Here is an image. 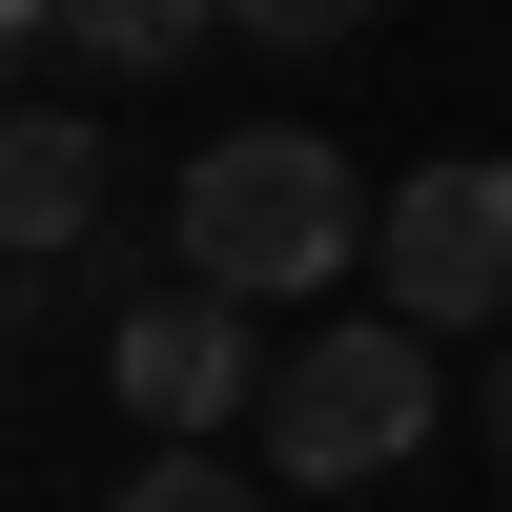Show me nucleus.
Masks as SVG:
<instances>
[{
	"label": "nucleus",
	"instance_id": "nucleus-1",
	"mask_svg": "<svg viewBox=\"0 0 512 512\" xmlns=\"http://www.w3.org/2000/svg\"><path fill=\"white\" fill-rule=\"evenodd\" d=\"M369 226H390V205H369L308 123H226V144L185 164V226H164V246H185L205 287H246V308H287V287H349Z\"/></svg>",
	"mask_w": 512,
	"mask_h": 512
},
{
	"label": "nucleus",
	"instance_id": "nucleus-2",
	"mask_svg": "<svg viewBox=\"0 0 512 512\" xmlns=\"http://www.w3.org/2000/svg\"><path fill=\"white\" fill-rule=\"evenodd\" d=\"M410 431H431V328H410V308L287 328V369H267V451H287V492H369Z\"/></svg>",
	"mask_w": 512,
	"mask_h": 512
},
{
	"label": "nucleus",
	"instance_id": "nucleus-3",
	"mask_svg": "<svg viewBox=\"0 0 512 512\" xmlns=\"http://www.w3.org/2000/svg\"><path fill=\"white\" fill-rule=\"evenodd\" d=\"M103 390H123V431L205 451L226 410H267V308H246V287H205V267L123 287V308H103Z\"/></svg>",
	"mask_w": 512,
	"mask_h": 512
},
{
	"label": "nucleus",
	"instance_id": "nucleus-4",
	"mask_svg": "<svg viewBox=\"0 0 512 512\" xmlns=\"http://www.w3.org/2000/svg\"><path fill=\"white\" fill-rule=\"evenodd\" d=\"M369 308H410V328H492L512 308V164H410L390 226H369Z\"/></svg>",
	"mask_w": 512,
	"mask_h": 512
},
{
	"label": "nucleus",
	"instance_id": "nucleus-5",
	"mask_svg": "<svg viewBox=\"0 0 512 512\" xmlns=\"http://www.w3.org/2000/svg\"><path fill=\"white\" fill-rule=\"evenodd\" d=\"M82 226H103V123L21 103L0 123V246H21V287H82Z\"/></svg>",
	"mask_w": 512,
	"mask_h": 512
},
{
	"label": "nucleus",
	"instance_id": "nucleus-6",
	"mask_svg": "<svg viewBox=\"0 0 512 512\" xmlns=\"http://www.w3.org/2000/svg\"><path fill=\"white\" fill-rule=\"evenodd\" d=\"M226 41V0H21V62H103V82H164Z\"/></svg>",
	"mask_w": 512,
	"mask_h": 512
},
{
	"label": "nucleus",
	"instance_id": "nucleus-7",
	"mask_svg": "<svg viewBox=\"0 0 512 512\" xmlns=\"http://www.w3.org/2000/svg\"><path fill=\"white\" fill-rule=\"evenodd\" d=\"M103 512H267V472H246V451H144Z\"/></svg>",
	"mask_w": 512,
	"mask_h": 512
},
{
	"label": "nucleus",
	"instance_id": "nucleus-8",
	"mask_svg": "<svg viewBox=\"0 0 512 512\" xmlns=\"http://www.w3.org/2000/svg\"><path fill=\"white\" fill-rule=\"evenodd\" d=\"M390 0H226V41H267V62H328V41H369Z\"/></svg>",
	"mask_w": 512,
	"mask_h": 512
},
{
	"label": "nucleus",
	"instance_id": "nucleus-9",
	"mask_svg": "<svg viewBox=\"0 0 512 512\" xmlns=\"http://www.w3.org/2000/svg\"><path fill=\"white\" fill-rule=\"evenodd\" d=\"M492 451H512V369H492Z\"/></svg>",
	"mask_w": 512,
	"mask_h": 512
}]
</instances>
